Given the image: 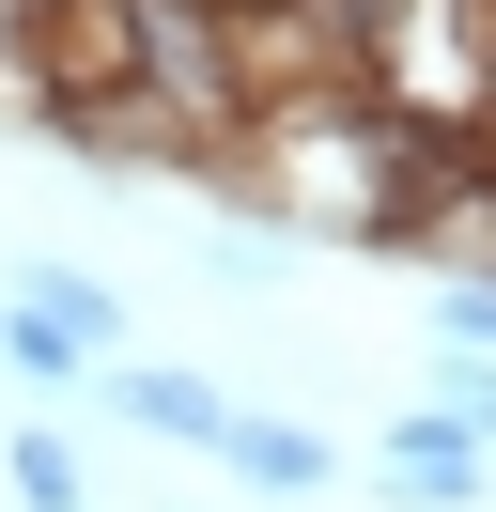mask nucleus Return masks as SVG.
Returning a JSON list of instances; mask_svg holds the SVG:
<instances>
[{"mask_svg": "<svg viewBox=\"0 0 496 512\" xmlns=\"http://www.w3.org/2000/svg\"><path fill=\"white\" fill-rule=\"evenodd\" d=\"M124 419H155V435H233V404H217V388H186V373H124Z\"/></svg>", "mask_w": 496, "mask_h": 512, "instance_id": "obj_1", "label": "nucleus"}, {"mask_svg": "<svg viewBox=\"0 0 496 512\" xmlns=\"http://www.w3.org/2000/svg\"><path fill=\"white\" fill-rule=\"evenodd\" d=\"M217 450H233L248 481H279V497H295V481H326V450H310V435H279V419H233Z\"/></svg>", "mask_w": 496, "mask_h": 512, "instance_id": "obj_2", "label": "nucleus"}, {"mask_svg": "<svg viewBox=\"0 0 496 512\" xmlns=\"http://www.w3.org/2000/svg\"><path fill=\"white\" fill-rule=\"evenodd\" d=\"M403 497H465V419H419L403 435Z\"/></svg>", "mask_w": 496, "mask_h": 512, "instance_id": "obj_3", "label": "nucleus"}, {"mask_svg": "<svg viewBox=\"0 0 496 512\" xmlns=\"http://www.w3.org/2000/svg\"><path fill=\"white\" fill-rule=\"evenodd\" d=\"M16 373H78V326H62V311H16Z\"/></svg>", "mask_w": 496, "mask_h": 512, "instance_id": "obj_4", "label": "nucleus"}, {"mask_svg": "<svg viewBox=\"0 0 496 512\" xmlns=\"http://www.w3.org/2000/svg\"><path fill=\"white\" fill-rule=\"evenodd\" d=\"M450 326H465V342H496V295H450Z\"/></svg>", "mask_w": 496, "mask_h": 512, "instance_id": "obj_5", "label": "nucleus"}]
</instances>
